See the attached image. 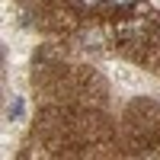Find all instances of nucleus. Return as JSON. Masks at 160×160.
<instances>
[{
	"instance_id": "f257e3e1",
	"label": "nucleus",
	"mask_w": 160,
	"mask_h": 160,
	"mask_svg": "<svg viewBox=\"0 0 160 160\" xmlns=\"http://www.w3.org/2000/svg\"><path fill=\"white\" fill-rule=\"evenodd\" d=\"M19 115H22V99L16 96V99L7 106V118H19Z\"/></svg>"
},
{
	"instance_id": "f03ea898",
	"label": "nucleus",
	"mask_w": 160,
	"mask_h": 160,
	"mask_svg": "<svg viewBox=\"0 0 160 160\" xmlns=\"http://www.w3.org/2000/svg\"><path fill=\"white\" fill-rule=\"evenodd\" d=\"M109 3H112L115 10H128V7H135V0H109Z\"/></svg>"
},
{
	"instance_id": "7ed1b4c3",
	"label": "nucleus",
	"mask_w": 160,
	"mask_h": 160,
	"mask_svg": "<svg viewBox=\"0 0 160 160\" xmlns=\"http://www.w3.org/2000/svg\"><path fill=\"white\" fill-rule=\"evenodd\" d=\"M102 0H80V7H99Z\"/></svg>"
}]
</instances>
